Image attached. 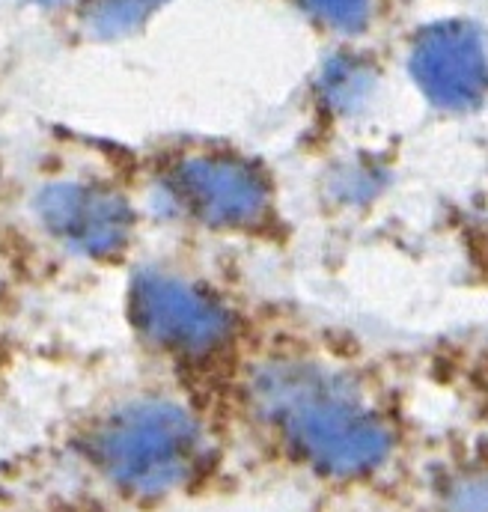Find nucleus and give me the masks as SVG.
<instances>
[{
    "instance_id": "f03ea898",
    "label": "nucleus",
    "mask_w": 488,
    "mask_h": 512,
    "mask_svg": "<svg viewBox=\"0 0 488 512\" xmlns=\"http://www.w3.org/2000/svg\"><path fill=\"white\" fill-rule=\"evenodd\" d=\"M99 474L131 498H164L206 465L200 420L167 399H137L105 414L84 441Z\"/></svg>"
},
{
    "instance_id": "39448f33",
    "label": "nucleus",
    "mask_w": 488,
    "mask_h": 512,
    "mask_svg": "<svg viewBox=\"0 0 488 512\" xmlns=\"http://www.w3.org/2000/svg\"><path fill=\"white\" fill-rule=\"evenodd\" d=\"M36 215L63 248L93 259L120 256L134 230L128 200L102 182H54L36 197Z\"/></svg>"
},
{
    "instance_id": "9d476101",
    "label": "nucleus",
    "mask_w": 488,
    "mask_h": 512,
    "mask_svg": "<svg viewBox=\"0 0 488 512\" xmlns=\"http://www.w3.org/2000/svg\"><path fill=\"white\" fill-rule=\"evenodd\" d=\"M42 3H51V0H42Z\"/></svg>"
},
{
    "instance_id": "423d86ee",
    "label": "nucleus",
    "mask_w": 488,
    "mask_h": 512,
    "mask_svg": "<svg viewBox=\"0 0 488 512\" xmlns=\"http://www.w3.org/2000/svg\"><path fill=\"white\" fill-rule=\"evenodd\" d=\"M411 72L438 108H477L486 93L483 33L468 21H444L423 30L411 51Z\"/></svg>"
},
{
    "instance_id": "1a4fd4ad",
    "label": "nucleus",
    "mask_w": 488,
    "mask_h": 512,
    "mask_svg": "<svg viewBox=\"0 0 488 512\" xmlns=\"http://www.w3.org/2000/svg\"><path fill=\"white\" fill-rule=\"evenodd\" d=\"M369 81H372V75H369L366 66H358L355 60H340V63H334L328 69L325 90H328L331 102L349 108V105H355L366 90H369Z\"/></svg>"
},
{
    "instance_id": "6e6552de",
    "label": "nucleus",
    "mask_w": 488,
    "mask_h": 512,
    "mask_svg": "<svg viewBox=\"0 0 488 512\" xmlns=\"http://www.w3.org/2000/svg\"><path fill=\"white\" fill-rule=\"evenodd\" d=\"M310 15L340 33H358L369 21V0H298Z\"/></svg>"
},
{
    "instance_id": "20e7f679",
    "label": "nucleus",
    "mask_w": 488,
    "mask_h": 512,
    "mask_svg": "<svg viewBox=\"0 0 488 512\" xmlns=\"http://www.w3.org/2000/svg\"><path fill=\"white\" fill-rule=\"evenodd\" d=\"M128 304L137 334L179 361H206L236 334V316L218 295L170 271L137 274Z\"/></svg>"
},
{
    "instance_id": "f257e3e1",
    "label": "nucleus",
    "mask_w": 488,
    "mask_h": 512,
    "mask_svg": "<svg viewBox=\"0 0 488 512\" xmlns=\"http://www.w3.org/2000/svg\"><path fill=\"white\" fill-rule=\"evenodd\" d=\"M256 420L301 465L331 480H364L393 453L390 417L343 370L313 358H277L247 382Z\"/></svg>"
},
{
    "instance_id": "0eeeda50",
    "label": "nucleus",
    "mask_w": 488,
    "mask_h": 512,
    "mask_svg": "<svg viewBox=\"0 0 488 512\" xmlns=\"http://www.w3.org/2000/svg\"><path fill=\"white\" fill-rule=\"evenodd\" d=\"M164 0H84V21L102 39L137 30Z\"/></svg>"
},
{
    "instance_id": "7ed1b4c3",
    "label": "nucleus",
    "mask_w": 488,
    "mask_h": 512,
    "mask_svg": "<svg viewBox=\"0 0 488 512\" xmlns=\"http://www.w3.org/2000/svg\"><path fill=\"white\" fill-rule=\"evenodd\" d=\"M161 182L197 224L224 233H259L274 224V182L259 161L233 149H188L164 164Z\"/></svg>"
}]
</instances>
